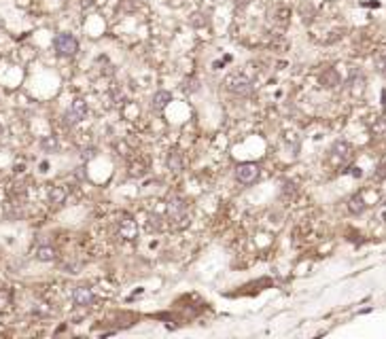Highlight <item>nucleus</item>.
I'll return each mask as SVG.
<instances>
[{
    "label": "nucleus",
    "mask_w": 386,
    "mask_h": 339,
    "mask_svg": "<svg viewBox=\"0 0 386 339\" xmlns=\"http://www.w3.org/2000/svg\"><path fill=\"white\" fill-rule=\"evenodd\" d=\"M37 259L42 261V263H49V261L55 259V248L53 246H40L37 250Z\"/></svg>",
    "instance_id": "1a4fd4ad"
},
{
    "label": "nucleus",
    "mask_w": 386,
    "mask_h": 339,
    "mask_svg": "<svg viewBox=\"0 0 386 339\" xmlns=\"http://www.w3.org/2000/svg\"><path fill=\"white\" fill-rule=\"evenodd\" d=\"M206 24V19H204V15H199V13H195V15H191V26H204Z\"/></svg>",
    "instance_id": "a211bd4d"
},
{
    "label": "nucleus",
    "mask_w": 386,
    "mask_h": 339,
    "mask_svg": "<svg viewBox=\"0 0 386 339\" xmlns=\"http://www.w3.org/2000/svg\"><path fill=\"white\" fill-rule=\"evenodd\" d=\"M168 168L172 170V172H181V170H183V159H181V155H178L176 151H172L168 155Z\"/></svg>",
    "instance_id": "f8f14e48"
},
{
    "label": "nucleus",
    "mask_w": 386,
    "mask_h": 339,
    "mask_svg": "<svg viewBox=\"0 0 386 339\" xmlns=\"http://www.w3.org/2000/svg\"><path fill=\"white\" fill-rule=\"evenodd\" d=\"M77 176H78V178H85V174H83V168H77Z\"/></svg>",
    "instance_id": "4be33fe9"
},
{
    "label": "nucleus",
    "mask_w": 386,
    "mask_h": 339,
    "mask_svg": "<svg viewBox=\"0 0 386 339\" xmlns=\"http://www.w3.org/2000/svg\"><path fill=\"white\" fill-rule=\"evenodd\" d=\"M331 153H333L338 159H346L348 155H350V146H348L346 142H335L333 148H331Z\"/></svg>",
    "instance_id": "4468645a"
},
{
    "label": "nucleus",
    "mask_w": 386,
    "mask_h": 339,
    "mask_svg": "<svg viewBox=\"0 0 386 339\" xmlns=\"http://www.w3.org/2000/svg\"><path fill=\"white\" fill-rule=\"evenodd\" d=\"M40 146H42V151H45V153H55V151H58V138H55V136H45L40 140Z\"/></svg>",
    "instance_id": "ddd939ff"
},
{
    "label": "nucleus",
    "mask_w": 386,
    "mask_h": 339,
    "mask_svg": "<svg viewBox=\"0 0 386 339\" xmlns=\"http://www.w3.org/2000/svg\"><path fill=\"white\" fill-rule=\"evenodd\" d=\"M376 66H378V70H380V72H386V53L380 55V58L376 60Z\"/></svg>",
    "instance_id": "6ab92c4d"
},
{
    "label": "nucleus",
    "mask_w": 386,
    "mask_h": 339,
    "mask_svg": "<svg viewBox=\"0 0 386 339\" xmlns=\"http://www.w3.org/2000/svg\"><path fill=\"white\" fill-rule=\"evenodd\" d=\"M6 303H9V297H6L4 293H0V307H4Z\"/></svg>",
    "instance_id": "412c9836"
},
{
    "label": "nucleus",
    "mask_w": 386,
    "mask_h": 339,
    "mask_svg": "<svg viewBox=\"0 0 386 339\" xmlns=\"http://www.w3.org/2000/svg\"><path fill=\"white\" fill-rule=\"evenodd\" d=\"M73 299L77 305H81V307H87L91 301H94V293H91V288L87 286H78L75 288V293H73Z\"/></svg>",
    "instance_id": "423d86ee"
},
{
    "label": "nucleus",
    "mask_w": 386,
    "mask_h": 339,
    "mask_svg": "<svg viewBox=\"0 0 386 339\" xmlns=\"http://www.w3.org/2000/svg\"><path fill=\"white\" fill-rule=\"evenodd\" d=\"M53 47L60 55H75L78 51V42L73 34H58L53 38Z\"/></svg>",
    "instance_id": "f257e3e1"
},
{
    "label": "nucleus",
    "mask_w": 386,
    "mask_h": 339,
    "mask_svg": "<svg viewBox=\"0 0 386 339\" xmlns=\"http://www.w3.org/2000/svg\"><path fill=\"white\" fill-rule=\"evenodd\" d=\"M168 212H170V218H176V221H185V214H187V206H185L183 200L178 197H172L168 202Z\"/></svg>",
    "instance_id": "39448f33"
},
{
    "label": "nucleus",
    "mask_w": 386,
    "mask_h": 339,
    "mask_svg": "<svg viewBox=\"0 0 386 339\" xmlns=\"http://www.w3.org/2000/svg\"><path fill=\"white\" fill-rule=\"evenodd\" d=\"M235 178H238L242 185H253L259 178V166L257 164H240L235 168Z\"/></svg>",
    "instance_id": "f03ea898"
},
{
    "label": "nucleus",
    "mask_w": 386,
    "mask_h": 339,
    "mask_svg": "<svg viewBox=\"0 0 386 339\" xmlns=\"http://www.w3.org/2000/svg\"><path fill=\"white\" fill-rule=\"evenodd\" d=\"M227 89L233 91L235 96H248L253 91V85L248 79H244V76L235 74V76H230V79H227Z\"/></svg>",
    "instance_id": "7ed1b4c3"
},
{
    "label": "nucleus",
    "mask_w": 386,
    "mask_h": 339,
    "mask_svg": "<svg viewBox=\"0 0 386 339\" xmlns=\"http://www.w3.org/2000/svg\"><path fill=\"white\" fill-rule=\"evenodd\" d=\"M87 117V104H85L81 98H77V100L73 102V106H70V110H68V115H66V121L70 123V125H75V123H78L81 119H85Z\"/></svg>",
    "instance_id": "20e7f679"
},
{
    "label": "nucleus",
    "mask_w": 386,
    "mask_h": 339,
    "mask_svg": "<svg viewBox=\"0 0 386 339\" xmlns=\"http://www.w3.org/2000/svg\"><path fill=\"white\" fill-rule=\"evenodd\" d=\"M199 89V81L197 79H189V81H185V91H189V94H193V91H197Z\"/></svg>",
    "instance_id": "dca6fc26"
},
{
    "label": "nucleus",
    "mask_w": 386,
    "mask_h": 339,
    "mask_svg": "<svg viewBox=\"0 0 386 339\" xmlns=\"http://www.w3.org/2000/svg\"><path fill=\"white\" fill-rule=\"evenodd\" d=\"M94 157H96V151H94V148H85V151H83V159H85V161H91Z\"/></svg>",
    "instance_id": "aec40b11"
},
{
    "label": "nucleus",
    "mask_w": 386,
    "mask_h": 339,
    "mask_svg": "<svg viewBox=\"0 0 386 339\" xmlns=\"http://www.w3.org/2000/svg\"><path fill=\"white\" fill-rule=\"evenodd\" d=\"M348 210L352 212V214H361V212L365 210V202H363V197L361 195H354L352 200L348 202Z\"/></svg>",
    "instance_id": "9b49d317"
},
{
    "label": "nucleus",
    "mask_w": 386,
    "mask_h": 339,
    "mask_svg": "<svg viewBox=\"0 0 386 339\" xmlns=\"http://www.w3.org/2000/svg\"><path fill=\"white\" fill-rule=\"evenodd\" d=\"M119 233L123 239H134L138 236V225H136L132 218H125V221H121V225H119Z\"/></svg>",
    "instance_id": "0eeeda50"
},
{
    "label": "nucleus",
    "mask_w": 386,
    "mask_h": 339,
    "mask_svg": "<svg viewBox=\"0 0 386 339\" xmlns=\"http://www.w3.org/2000/svg\"><path fill=\"white\" fill-rule=\"evenodd\" d=\"M85 4H94V0H83V6Z\"/></svg>",
    "instance_id": "5701e85b"
},
{
    "label": "nucleus",
    "mask_w": 386,
    "mask_h": 339,
    "mask_svg": "<svg viewBox=\"0 0 386 339\" xmlns=\"http://www.w3.org/2000/svg\"><path fill=\"white\" fill-rule=\"evenodd\" d=\"M130 174L134 176V178H142V176H145V168H142L140 164H138V166L134 164V166H132V170H130Z\"/></svg>",
    "instance_id": "f3484780"
},
{
    "label": "nucleus",
    "mask_w": 386,
    "mask_h": 339,
    "mask_svg": "<svg viewBox=\"0 0 386 339\" xmlns=\"http://www.w3.org/2000/svg\"><path fill=\"white\" fill-rule=\"evenodd\" d=\"M172 102V94H170V91H157V94L153 96V108L155 110H163L166 108V106Z\"/></svg>",
    "instance_id": "6e6552de"
},
{
    "label": "nucleus",
    "mask_w": 386,
    "mask_h": 339,
    "mask_svg": "<svg viewBox=\"0 0 386 339\" xmlns=\"http://www.w3.org/2000/svg\"><path fill=\"white\" fill-rule=\"evenodd\" d=\"M320 83L325 85V87H335V85L340 83V76H338V72H335V70H325V74L320 76Z\"/></svg>",
    "instance_id": "9d476101"
},
{
    "label": "nucleus",
    "mask_w": 386,
    "mask_h": 339,
    "mask_svg": "<svg viewBox=\"0 0 386 339\" xmlns=\"http://www.w3.org/2000/svg\"><path fill=\"white\" fill-rule=\"evenodd\" d=\"M49 197H51V203H64V200H66V191H64L62 187H53Z\"/></svg>",
    "instance_id": "2eb2a0df"
}]
</instances>
